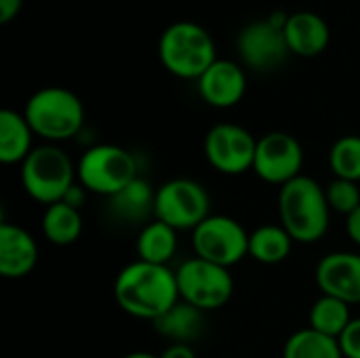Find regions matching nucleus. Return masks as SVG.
I'll return each instance as SVG.
<instances>
[{"label": "nucleus", "instance_id": "nucleus-1", "mask_svg": "<svg viewBox=\"0 0 360 358\" xmlns=\"http://www.w3.org/2000/svg\"><path fill=\"white\" fill-rule=\"evenodd\" d=\"M114 298L129 317L154 323L171 310L181 298L177 276L169 266L133 262L124 266L114 281Z\"/></svg>", "mask_w": 360, "mask_h": 358}, {"label": "nucleus", "instance_id": "nucleus-2", "mask_svg": "<svg viewBox=\"0 0 360 358\" xmlns=\"http://www.w3.org/2000/svg\"><path fill=\"white\" fill-rule=\"evenodd\" d=\"M278 217L295 243H319L327 234L331 219L325 188L308 175L285 184L278 192Z\"/></svg>", "mask_w": 360, "mask_h": 358}, {"label": "nucleus", "instance_id": "nucleus-3", "mask_svg": "<svg viewBox=\"0 0 360 358\" xmlns=\"http://www.w3.org/2000/svg\"><path fill=\"white\" fill-rule=\"evenodd\" d=\"M23 116L34 135L49 143H59L80 133L84 124V106L70 89L44 87L27 99Z\"/></svg>", "mask_w": 360, "mask_h": 358}, {"label": "nucleus", "instance_id": "nucleus-4", "mask_svg": "<svg viewBox=\"0 0 360 358\" xmlns=\"http://www.w3.org/2000/svg\"><path fill=\"white\" fill-rule=\"evenodd\" d=\"M158 57L173 76L198 80L217 61V51L211 34L200 23L177 21L162 32Z\"/></svg>", "mask_w": 360, "mask_h": 358}, {"label": "nucleus", "instance_id": "nucleus-5", "mask_svg": "<svg viewBox=\"0 0 360 358\" xmlns=\"http://www.w3.org/2000/svg\"><path fill=\"white\" fill-rule=\"evenodd\" d=\"M76 181V165L55 143L34 148L32 154L21 162V186L25 194L40 205L49 207L63 200Z\"/></svg>", "mask_w": 360, "mask_h": 358}, {"label": "nucleus", "instance_id": "nucleus-6", "mask_svg": "<svg viewBox=\"0 0 360 358\" xmlns=\"http://www.w3.org/2000/svg\"><path fill=\"white\" fill-rule=\"evenodd\" d=\"M78 184L99 196H114L133 179H137L135 156L114 143H97L89 148L76 165Z\"/></svg>", "mask_w": 360, "mask_h": 358}, {"label": "nucleus", "instance_id": "nucleus-7", "mask_svg": "<svg viewBox=\"0 0 360 358\" xmlns=\"http://www.w3.org/2000/svg\"><path fill=\"white\" fill-rule=\"evenodd\" d=\"M175 276L179 298L202 312L224 308L234 295V279L230 268L200 260L196 255L186 260L175 270Z\"/></svg>", "mask_w": 360, "mask_h": 358}, {"label": "nucleus", "instance_id": "nucleus-8", "mask_svg": "<svg viewBox=\"0 0 360 358\" xmlns=\"http://www.w3.org/2000/svg\"><path fill=\"white\" fill-rule=\"evenodd\" d=\"M211 215V198L202 184L177 177L156 190L154 219L173 230H194Z\"/></svg>", "mask_w": 360, "mask_h": 358}, {"label": "nucleus", "instance_id": "nucleus-9", "mask_svg": "<svg viewBox=\"0 0 360 358\" xmlns=\"http://www.w3.org/2000/svg\"><path fill=\"white\" fill-rule=\"evenodd\" d=\"M194 255L224 268L240 264L249 255V232L228 215H209L192 230Z\"/></svg>", "mask_w": 360, "mask_h": 358}, {"label": "nucleus", "instance_id": "nucleus-10", "mask_svg": "<svg viewBox=\"0 0 360 358\" xmlns=\"http://www.w3.org/2000/svg\"><path fill=\"white\" fill-rule=\"evenodd\" d=\"M257 139L240 124L219 122L205 137V156L221 175H243L253 169Z\"/></svg>", "mask_w": 360, "mask_h": 358}, {"label": "nucleus", "instance_id": "nucleus-11", "mask_svg": "<svg viewBox=\"0 0 360 358\" xmlns=\"http://www.w3.org/2000/svg\"><path fill=\"white\" fill-rule=\"evenodd\" d=\"M302 167L304 148L293 135L272 131L257 139L253 171L262 181L283 188L302 175Z\"/></svg>", "mask_w": 360, "mask_h": 358}, {"label": "nucleus", "instance_id": "nucleus-12", "mask_svg": "<svg viewBox=\"0 0 360 358\" xmlns=\"http://www.w3.org/2000/svg\"><path fill=\"white\" fill-rule=\"evenodd\" d=\"M236 46L243 63L255 72H272L291 55L285 32L274 27L268 19L245 25L238 34Z\"/></svg>", "mask_w": 360, "mask_h": 358}, {"label": "nucleus", "instance_id": "nucleus-13", "mask_svg": "<svg viewBox=\"0 0 360 358\" xmlns=\"http://www.w3.org/2000/svg\"><path fill=\"white\" fill-rule=\"evenodd\" d=\"M316 285L323 295L338 298L350 306L360 304V255L335 251L325 255L316 266Z\"/></svg>", "mask_w": 360, "mask_h": 358}, {"label": "nucleus", "instance_id": "nucleus-14", "mask_svg": "<svg viewBox=\"0 0 360 358\" xmlns=\"http://www.w3.org/2000/svg\"><path fill=\"white\" fill-rule=\"evenodd\" d=\"M247 91V76L245 70L230 59H217L200 78H198V93L200 97L219 110L236 106Z\"/></svg>", "mask_w": 360, "mask_h": 358}, {"label": "nucleus", "instance_id": "nucleus-15", "mask_svg": "<svg viewBox=\"0 0 360 358\" xmlns=\"http://www.w3.org/2000/svg\"><path fill=\"white\" fill-rule=\"evenodd\" d=\"M38 264V245L21 226L4 222L0 226V274L17 281L27 276Z\"/></svg>", "mask_w": 360, "mask_h": 358}, {"label": "nucleus", "instance_id": "nucleus-16", "mask_svg": "<svg viewBox=\"0 0 360 358\" xmlns=\"http://www.w3.org/2000/svg\"><path fill=\"white\" fill-rule=\"evenodd\" d=\"M283 32H285L289 51L300 57L321 55L329 46V40H331L327 21L312 11L291 13Z\"/></svg>", "mask_w": 360, "mask_h": 358}, {"label": "nucleus", "instance_id": "nucleus-17", "mask_svg": "<svg viewBox=\"0 0 360 358\" xmlns=\"http://www.w3.org/2000/svg\"><path fill=\"white\" fill-rule=\"evenodd\" d=\"M154 198L156 190H152V186L143 177H137L118 194L108 198V209L114 219L146 226L154 219Z\"/></svg>", "mask_w": 360, "mask_h": 358}, {"label": "nucleus", "instance_id": "nucleus-18", "mask_svg": "<svg viewBox=\"0 0 360 358\" xmlns=\"http://www.w3.org/2000/svg\"><path fill=\"white\" fill-rule=\"evenodd\" d=\"M154 331L171 344H192L205 331V312L179 300L152 323Z\"/></svg>", "mask_w": 360, "mask_h": 358}, {"label": "nucleus", "instance_id": "nucleus-19", "mask_svg": "<svg viewBox=\"0 0 360 358\" xmlns=\"http://www.w3.org/2000/svg\"><path fill=\"white\" fill-rule=\"evenodd\" d=\"M34 131L25 120L23 112L2 110L0 112V162L21 165L34 150Z\"/></svg>", "mask_w": 360, "mask_h": 358}, {"label": "nucleus", "instance_id": "nucleus-20", "mask_svg": "<svg viewBox=\"0 0 360 358\" xmlns=\"http://www.w3.org/2000/svg\"><path fill=\"white\" fill-rule=\"evenodd\" d=\"M135 249H137V260L167 266L177 251V230H173L171 226L158 219H152L146 226H141L135 238Z\"/></svg>", "mask_w": 360, "mask_h": 358}, {"label": "nucleus", "instance_id": "nucleus-21", "mask_svg": "<svg viewBox=\"0 0 360 358\" xmlns=\"http://www.w3.org/2000/svg\"><path fill=\"white\" fill-rule=\"evenodd\" d=\"M293 243L281 224H266L249 234V257L266 266H276L291 255Z\"/></svg>", "mask_w": 360, "mask_h": 358}, {"label": "nucleus", "instance_id": "nucleus-22", "mask_svg": "<svg viewBox=\"0 0 360 358\" xmlns=\"http://www.w3.org/2000/svg\"><path fill=\"white\" fill-rule=\"evenodd\" d=\"M82 215L80 209L70 207L68 203L59 200L49 205L42 215V234L49 243L57 247H68L76 243L82 234Z\"/></svg>", "mask_w": 360, "mask_h": 358}, {"label": "nucleus", "instance_id": "nucleus-23", "mask_svg": "<svg viewBox=\"0 0 360 358\" xmlns=\"http://www.w3.org/2000/svg\"><path fill=\"white\" fill-rule=\"evenodd\" d=\"M350 321H352L350 304L331 295H321L310 308V329L329 335L333 340H340V335L346 331Z\"/></svg>", "mask_w": 360, "mask_h": 358}, {"label": "nucleus", "instance_id": "nucleus-24", "mask_svg": "<svg viewBox=\"0 0 360 358\" xmlns=\"http://www.w3.org/2000/svg\"><path fill=\"white\" fill-rule=\"evenodd\" d=\"M283 358H344V354L338 340L308 327L287 340Z\"/></svg>", "mask_w": 360, "mask_h": 358}, {"label": "nucleus", "instance_id": "nucleus-25", "mask_svg": "<svg viewBox=\"0 0 360 358\" xmlns=\"http://www.w3.org/2000/svg\"><path fill=\"white\" fill-rule=\"evenodd\" d=\"M329 169L338 179L360 181V135H344L329 150Z\"/></svg>", "mask_w": 360, "mask_h": 358}, {"label": "nucleus", "instance_id": "nucleus-26", "mask_svg": "<svg viewBox=\"0 0 360 358\" xmlns=\"http://www.w3.org/2000/svg\"><path fill=\"white\" fill-rule=\"evenodd\" d=\"M327 203L331 207L333 213H342V215H352L360 207V190L356 181H348V179H333L327 188Z\"/></svg>", "mask_w": 360, "mask_h": 358}, {"label": "nucleus", "instance_id": "nucleus-27", "mask_svg": "<svg viewBox=\"0 0 360 358\" xmlns=\"http://www.w3.org/2000/svg\"><path fill=\"white\" fill-rule=\"evenodd\" d=\"M340 348L344 358H360V319H352L346 331L340 335Z\"/></svg>", "mask_w": 360, "mask_h": 358}, {"label": "nucleus", "instance_id": "nucleus-28", "mask_svg": "<svg viewBox=\"0 0 360 358\" xmlns=\"http://www.w3.org/2000/svg\"><path fill=\"white\" fill-rule=\"evenodd\" d=\"M23 6V0H0V23H11Z\"/></svg>", "mask_w": 360, "mask_h": 358}, {"label": "nucleus", "instance_id": "nucleus-29", "mask_svg": "<svg viewBox=\"0 0 360 358\" xmlns=\"http://www.w3.org/2000/svg\"><path fill=\"white\" fill-rule=\"evenodd\" d=\"M160 358H196V352L190 344H169L160 354Z\"/></svg>", "mask_w": 360, "mask_h": 358}, {"label": "nucleus", "instance_id": "nucleus-30", "mask_svg": "<svg viewBox=\"0 0 360 358\" xmlns=\"http://www.w3.org/2000/svg\"><path fill=\"white\" fill-rule=\"evenodd\" d=\"M86 190L76 181L70 190H68V194L63 196V203H68L70 207H74V209H82V205H84V200H86Z\"/></svg>", "mask_w": 360, "mask_h": 358}, {"label": "nucleus", "instance_id": "nucleus-31", "mask_svg": "<svg viewBox=\"0 0 360 358\" xmlns=\"http://www.w3.org/2000/svg\"><path fill=\"white\" fill-rule=\"evenodd\" d=\"M346 232H348V238L360 247V207L352 215L346 217Z\"/></svg>", "mask_w": 360, "mask_h": 358}, {"label": "nucleus", "instance_id": "nucleus-32", "mask_svg": "<svg viewBox=\"0 0 360 358\" xmlns=\"http://www.w3.org/2000/svg\"><path fill=\"white\" fill-rule=\"evenodd\" d=\"M122 358H160V357L150 354V352H131V354H127V357H122Z\"/></svg>", "mask_w": 360, "mask_h": 358}]
</instances>
